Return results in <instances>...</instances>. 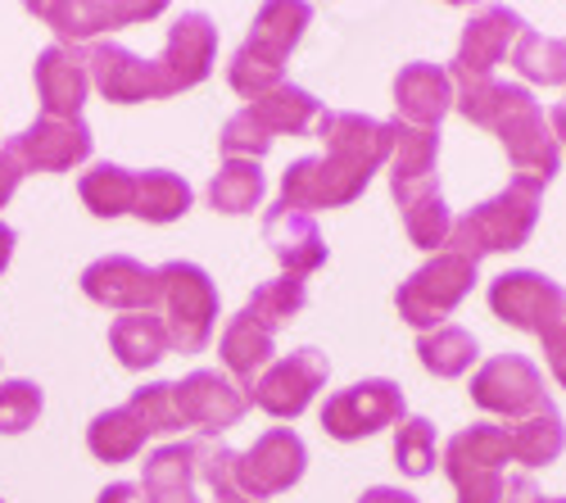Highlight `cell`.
Instances as JSON below:
<instances>
[{
    "label": "cell",
    "mask_w": 566,
    "mask_h": 503,
    "mask_svg": "<svg viewBox=\"0 0 566 503\" xmlns=\"http://www.w3.org/2000/svg\"><path fill=\"white\" fill-rule=\"evenodd\" d=\"M77 196L96 218H123L136 205V172L123 164H96L91 172H82Z\"/></svg>",
    "instance_id": "4dcf8cb0"
},
{
    "label": "cell",
    "mask_w": 566,
    "mask_h": 503,
    "mask_svg": "<svg viewBox=\"0 0 566 503\" xmlns=\"http://www.w3.org/2000/svg\"><path fill=\"white\" fill-rule=\"evenodd\" d=\"M408 404H403V390L386 377H367V381H354L349 390H336L332 399L322 404V431L332 440H363V436H376L395 422H403Z\"/></svg>",
    "instance_id": "ba28073f"
},
{
    "label": "cell",
    "mask_w": 566,
    "mask_h": 503,
    "mask_svg": "<svg viewBox=\"0 0 566 503\" xmlns=\"http://www.w3.org/2000/svg\"><path fill=\"white\" fill-rule=\"evenodd\" d=\"M209 503H254V499H245V494H231V499H209Z\"/></svg>",
    "instance_id": "c3c4849f"
},
{
    "label": "cell",
    "mask_w": 566,
    "mask_h": 503,
    "mask_svg": "<svg viewBox=\"0 0 566 503\" xmlns=\"http://www.w3.org/2000/svg\"><path fill=\"white\" fill-rule=\"evenodd\" d=\"M96 503H146V494H140V485H132V481H114L109 490H101Z\"/></svg>",
    "instance_id": "f6af8a7d"
},
{
    "label": "cell",
    "mask_w": 566,
    "mask_h": 503,
    "mask_svg": "<svg viewBox=\"0 0 566 503\" xmlns=\"http://www.w3.org/2000/svg\"><path fill=\"white\" fill-rule=\"evenodd\" d=\"M395 118L408 127L440 132V118L453 109V77L440 64H408L395 77Z\"/></svg>",
    "instance_id": "603a6c76"
},
{
    "label": "cell",
    "mask_w": 566,
    "mask_h": 503,
    "mask_svg": "<svg viewBox=\"0 0 566 503\" xmlns=\"http://www.w3.org/2000/svg\"><path fill=\"white\" fill-rule=\"evenodd\" d=\"M109 349L118 354L127 373H146L172 345H168V327L159 313H123L109 327Z\"/></svg>",
    "instance_id": "4316f807"
},
{
    "label": "cell",
    "mask_w": 566,
    "mask_h": 503,
    "mask_svg": "<svg viewBox=\"0 0 566 503\" xmlns=\"http://www.w3.org/2000/svg\"><path fill=\"white\" fill-rule=\"evenodd\" d=\"M172 404H177L181 427H196L205 436H218V431L235 427L250 408L245 390L235 386L227 373H213V368H196L191 377L172 381Z\"/></svg>",
    "instance_id": "5bb4252c"
},
{
    "label": "cell",
    "mask_w": 566,
    "mask_h": 503,
    "mask_svg": "<svg viewBox=\"0 0 566 503\" xmlns=\"http://www.w3.org/2000/svg\"><path fill=\"white\" fill-rule=\"evenodd\" d=\"M507 436H512V463H522V468H548L566 449V427H562V413L553 404L539 408V413L526 422H512Z\"/></svg>",
    "instance_id": "83f0119b"
},
{
    "label": "cell",
    "mask_w": 566,
    "mask_h": 503,
    "mask_svg": "<svg viewBox=\"0 0 566 503\" xmlns=\"http://www.w3.org/2000/svg\"><path fill=\"white\" fill-rule=\"evenodd\" d=\"M507 503H566V499H544V494H539V485H535L531 476H512Z\"/></svg>",
    "instance_id": "7bdbcfd3"
},
{
    "label": "cell",
    "mask_w": 566,
    "mask_h": 503,
    "mask_svg": "<svg viewBox=\"0 0 566 503\" xmlns=\"http://www.w3.org/2000/svg\"><path fill=\"white\" fill-rule=\"evenodd\" d=\"M308 23H313V6H304V0H272V6H263L250 23V36L241 41V51L227 64V82L235 96L259 101L286 82L281 73H286V60Z\"/></svg>",
    "instance_id": "7a4b0ae2"
},
{
    "label": "cell",
    "mask_w": 566,
    "mask_h": 503,
    "mask_svg": "<svg viewBox=\"0 0 566 503\" xmlns=\"http://www.w3.org/2000/svg\"><path fill=\"white\" fill-rule=\"evenodd\" d=\"M322 105L308 96L304 86L295 82H281L276 91H268V96L250 101L241 114H231L222 136H218V146L227 159H263L272 150L276 136H300L317 123Z\"/></svg>",
    "instance_id": "5b68a950"
},
{
    "label": "cell",
    "mask_w": 566,
    "mask_h": 503,
    "mask_svg": "<svg viewBox=\"0 0 566 503\" xmlns=\"http://www.w3.org/2000/svg\"><path fill=\"white\" fill-rule=\"evenodd\" d=\"M10 254H14V227L0 222V272L10 268Z\"/></svg>",
    "instance_id": "bcb514c9"
},
{
    "label": "cell",
    "mask_w": 566,
    "mask_h": 503,
    "mask_svg": "<svg viewBox=\"0 0 566 503\" xmlns=\"http://www.w3.org/2000/svg\"><path fill=\"white\" fill-rule=\"evenodd\" d=\"M19 181H23V164H19V159H14V150L6 146V150H0V209H6V205L14 200Z\"/></svg>",
    "instance_id": "b9f144b4"
},
{
    "label": "cell",
    "mask_w": 566,
    "mask_h": 503,
    "mask_svg": "<svg viewBox=\"0 0 566 503\" xmlns=\"http://www.w3.org/2000/svg\"><path fill=\"white\" fill-rule=\"evenodd\" d=\"M358 503H421V499L408 490H395V485H371V490H363Z\"/></svg>",
    "instance_id": "ee69618b"
},
{
    "label": "cell",
    "mask_w": 566,
    "mask_h": 503,
    "mask_svg": "<svg viewBox=\"0 0 566 503\" xmlns=\"http://www.w3.org/2000/svg\"><path fill=\"white\" fill-rule=\"evenodd\" d=\"M263 241L272 245L286 277H308V272H317L326 263V241L317 232L313 213H295L286 205H272L263 213Z\"/></svg>",
    "instance_id": "7402d4cb"
},
{
    "label": "cell",
    "mask_w": 566,
    "mask_h": 503,
    "mask_svg": "<svg viewBox=\"0 0 566 503\" xmlns=\"http://www.w3.org/2000/svg\"><path fill=\"white\" fill-rule=\"evenodd\" d=\"M308 468V449L291 427L263 431L245 453H235V485L245 499H272L281 490H291Z\"/></svg>",
    "instance_id": "7c38bea8"
},
{
    "label": "cell",
    "mask_w": 566,
    "mask_h": 503,
    "mask_svg": "<svg viewBox=\"0 0 566 503\" xmlns=\"http://www.w3.org/2000/svg\"><path fill=\"white\" fill-rule=\"evenodd\" d=\"M159 308H164V327L168 345L177 354H200L213 340L218 327V286L200 263L172 259L159 268Z\"/></svg>",
    "instance_id": "8992f818"
},
{
    "label": "cell",
    "mask_w": 566,
    "mask_h": 503,
    "mask_svg": "<svg viewBox=\"0 0 566 503\" xmlns=\"http://www.w3.org/2000/svg\"><path fill=\"white\" fill-rule=\"evenodd\" d=\"M317 136L326 142V155L295 159L286 172H281V200L276 205H286L295 213L354 205L367 191V181L390 164L395 118L381 123V118L349 114V109H322Z\"/></svg>",
    "instance_id": "6da1fadb"
},
{
    "label": "cell",
    "mask_w": 566,
    "mask_h": 503,
    "mask_svg": "<svg viewBox=\"0 0 566 503\" xmlns=\"http://www.w3.org/2000/svg\"><path fill=\"white\" fill-rule=\"evenodd\" d=\"M503 463H512V436L499 422H476L444 444V472L453 485L481 472H503Z\"/></svg>",
    "instance_id": "d4e9b609"
},
{
    "label": "cell",
    "mask_w": 566,
    "mask_h": 503,
    "mask_svg": "<svg viewBox=\"0 0 566 503\" xmlns=\"http://www.w3.org/2000/svg\"><path fill=\"white\" fill-rule=\"evenodd\" d=\"M82 60H86L91 86H96L109 105H140V101H164V96H172L168 82H164L159 60H140V55H132L127 45H118V41L86 45Z\"/></svg>",
    "instance_id": "8fae6325"
},
{
    "label": "cell",
    "mask_w": 566,
    "mask_h": 503,
    "mask_svg": "<svg viewBox=\"0 0 566 503\" xmlns=\"http://www.w3.org/2000/svg\"><path fill=\"white\" fill-rule=\"evenodd\" d=\"M304 304H308V286H304V277H286V272H281V277L263 282V286L250 295L245 313L254 317V323H259L268 336H276Z\"/></svg>",
    "instance_id": "d590c367"
},
{
    "label": "cell",
    "mask_w": 566,
    "mask_h": 503,
    "mask_svg": "<svg viewBox=\"0 0 566 503\" xmlns=\"http://www.w3.org/2000/svg\"><path fill=\"white\" fill-rule=\"evenodd\" d=\"M86 300L123 313H155L159 308V268H146L127 254H105L82 272Z\"/></svg>",
    "instance_id": "ac0fdd59"
},
{
    "label": "cell",
    "mask_w": 566,
    "mask_h": 503,
    "mask_svg": "<svg viewBox=\"0 0 566 503\" xmlns=\"http://www.w3.org/2000/svg\"><path fill=\"white\" fill-rule=\"evenodd\" d=\"M395 463L408 476H427L436 468V427L427 418H403L395 436Z\"/></svg>",
    "instance_id": "74e56055"
},
{
    "label": "cell",
    "mask_w": 566,
    "mask_h": 503,
    "mask_svg": "<svg viewBox=\"0 0 566 503\" xmlns=\"http://www.w3.org/2000/svg\"><path fill=\"white\" fill-rule=\"evenodd\" d=\"M36 96H41V114L45 118H82L86 91H91V73L77 45H45L36 55Z\"/></svg>",
    "instance_id": "ffe728a7"
},
{
    "label": "cell",
    "mask_w": 566,
    "mask_h": 503,
    "mask_svg": "<svg viewBox=\"0 0 566 503\" xmlns=\"http://www.w3.org/2000/svg\"><path fill=\"white\" fill-rule=\"evenodd\" d=\"M28 14L51 23L60 32V45H82L101 32L159 19L164 6L159 0H150V6H136V0H73V6H55V0H45V6H28Z\"/></svg>",
    "instance_id": "2e32d148"
},
{
    "label": "cell",
    "mask_w": 566,
    "mask_h": 503,
    "mask_svg": "<svg viewBox=\"0 0 566 503\" xmlns=\"http://www.w3.org/2000/svg\"><path fill=\"white\" fill-rule=\"evenodd\" d=\"M494 132H499V142H503L516 177L535 181V187H548V181L557 177L562 146H557V136H553V127H548V118H544V109H539L535 96L516 105Z\"/></svg>",
    "instance_id": "9a60e30c"
},
{
    "label": "cell",
    "mask_w": 566,
    "mask_h": 503,
    "mask_svg": "<svg viewBox=\"0 0 566 503\" xmlns=\"http://www.w3.org/2000/svg\"><path fill=\"white\" fill-rule=\"evenodd\" d=\"M91 146L96 142H91V127L82 118H45V114L10 142L23 172H69L91 159Z\"/></svg>",
    "instance_id": "e0dca14e"
},
{
    "label": "cell",
    "mask_w": 566,
    "mask_h": 503,
    "mask_svg": "<svg viewBox=\"0 0 566 503\" xmlns=\"http://www.w3.org/2000/svg\"><path fill=\"white\" fill-rule=\"evenodd\" d=\"M490 308L499 323L544 340L548 373L557 386H566V286H557L544 272L516 268L490 282Z\"/></svg>",
    "instance_id": "3957f363"
},
{
    "label": "cell",
    "mask_w": 566,
    "mask_h": 503,
    "mask_svg": "<svg viewBox=\"0 0 566 503\" xmlns=\"http://www.w3.org/2000/svg\"><path fill=\"white\" fill-rule=\"evenodd\" d=\"M127 408H132V418H136L140 427H146L150 436L181 431L177 404H172V381H155V386H140V390H132Z\"/></svg>",
    "instance_id": "f35d334b"
},
{
    "label": "cell",
    "mask_w": 566,
    "mask_h": 503,
    "mask_svg": "<svg viewBox=\"0 0 566 503\" xmlns=\"http://www.w3.org/2000/svg\"><path fill=\"white\" fill-rule=\"evenodd\" d=\"M222 368H227V377L241 386V390H250L268 368H272V354H276V340L254 323V317L241 308L227 323V332H222Z\"/></svg>",
    "instance_id": "484cf974"
},
{
    "label": "cell",
    "mask_w": 566,
    "mask_h": 503,
    "mask_svg": "<svg viewBox=\"0 0 566 503\" xmlns=\"http://www.w3.org/2000/svg\"><path fill=\"white\" fill-rule=\"evenodd\" d=\"M326 377H332L326 354L304 345V349H295L286 358H272V368L245 390V399L254 408H263L268 418H300L304 408L313 404V395L326 386Z\"/></svg>",
    "instance_id": "30bf717a"
},
{
    "label": "cell",
    "mask_w": 566,
    "mask_h": 503,
    "mask_svg": "<svg viewBox=\"0 0 566 503\" xmlns=\"http://www.w3.org/2000/svg\"><path fill=\"white\" fill-rule=\"evenodd\" d=\"M213 60H218V28L209 23V14H181L168 28V45L159 55L168 91L177 96V91L200 86L213 73Z\"/></svg>",
    "instance_id": "d6986e66"
},
{
    "label": "cell",
    "mask_w": 566,
    "mask_h": 503,
    "mask_svg": "<svg viewBox=\"0 0 566 503\" xmlns=\"http://www.w3.org/2000/svg\"><path fill=\"white\" fill-rule=\"evenodd\" d=\"M548 127H553V136H557V142H566V96L553 105V114H548Z\"/></svg>",
    "instance_id": "7dc6e473"
},
{
    "label": "cell",
    "mask_w": 566,
    "mask_h": 503,
    "mask_svg": "<svg viewBox=\"0 0 566 503\" xmlns=\"http://www.w3.org/2000/svg\"><path fill=\"white\" fill-rule=\"evenodd\" d=\"M512 64L526 82L539 86H566V41L562 36H544V32H522L512 45Z\"/></svg>",
    "instance_id": "e575fe53"
},
{
    "label": "cell",
    "mask_w": 566,
    "mask_h": 503,
    "mask_svg": "<svg viewBox=\"0 0 566 503\" xmlns=\"http://www.w3.org/2000/svg\"><path fill=\"white\" fill-rule=\"evenodd\" d=\"M417 358H421V368H427L431 377H462L471 363H476V336L444 323L436 332H421L417 336Z\"/></svg>",
    "instance_id": "d6a6232c"
},
{
    "label": "cell",
    "mask_w": 566,
    "mask_h": 503,
    "mask_svg": "<svg viewBox=\"0 0 566 503\" xmlns=\"http://www.w3.org/2000/svg\"><path fill=\"white\" fill-rule=\"evenodd\" d=\"M526 32L522 14L516 10H503V6H490L481 14H471L467 28H462V41H458V55H453V69L449 77L458 86H471V82H490L494 69L503 64L507 45Z\"/></svg>",
    "instance_id": "4fadbf2b"
},
{
    "label": "cell",
    "mask_w": 566,
    "mask_h": 503,
    "mask_svg": "<svg viewBox=\"0 0 566 503\" xmlns=\"http://www.w3.org/2000/svg\"><path fill=\"white\" fill-rule=\"evenodd\" d=\"M0 503H6V499H0Z\"/></svg>",
    "instance_id": "681fc988"
},
{
    "label": "cell",
    "mask_w": 566,
    "mask_h": 503,
    "mask_svg": "<svg viewBox=\"0 0 566 503\" xmlns=\"http://www.w3.org/2000/svg\"><path fill=\"white\" fill-rule=\"evenodd\" d=\"M539 200H544V187H535L526 177H512L494 200L453 218L444 250H453L471 263H481L485 254H499V250H522L539 222Z\"/></svg>",
    "instance_id": "277c9868"
},
{
    "label": "cell",
    "mask_w": 566,
    "mask_h": 503,
    "mask_svg": "<svg viewBox=\"0 0 566 503\" xmlns=\"http://www.w3.org/2000/svg\"><path fill=\"white\" fill-rule=\"evenodd\" d=\"M140 494H146V503H205L200 499V440L155 449L146 459Z\"/></svg>",
    "instance_id": "cb8c5ba5"
},
{
    "label": "cell",
    "mask_w": 566,
    "mask_h": 503,
    "mask_svg": "<svg viewBox=\"0 0 566 503\" xmlns=\"http://www.w3.org/2000/svg\"><path fill=\"white\" fill-rule=\"evenodd\" d=\"M191 187L177 177V172H168V168H150V172H136V205H132V213L140 218V222H177L186 209H191Z\"/></svg>",
    "instance_id": "f546056e"
},
{
    "label": "cell",
    "mask_w": 566,
    "mask_h": 503,
    "mask_svg": "<svg viewBox=\"0 0 566 503\" xmlns=\"http://www.w3.org/2000/svg\"><path fill=\"white\" fill-rule=\"evenodd\" d=\"M436 164H440V132L431 127H408L395 118V150H390V191L403 205H412L417 196L440 191L436 181Z\"/></svg>",
    "instance_id": "44dd1931"
},
{
    "label": "cell",
    "mask_w": 566,
    "mask_h": 503,
    "mask_svg": "<svg viewBox=\"0 0 566 503\" xmlns=\"http://www.w3.org/2000/svg\"><path fill=\"white\" fill-rule=\"evenodd\" d=\"M263 200V168L254 159H227L209 181V205L218 213H254Z\"/></svg>",
    "instance_id": "836d02e7"
},
{
    "label": "cell",
    "mask_w": 566,
    "mask_h": 503,
    "mask_svg": "<svg viewBox=\"0 0 566 503\" xmlns=\"http://www.w3.org/2000/svg\"><path fill=\"white\" fill-rule=\"evenodd\" d=\"M403 232L417 250L440 254L449 245V232H453V213H449L444 196L431 191V196H417L412 205H403Z\"/></svg>",
    "instance_id": "8d00e7d4"
},
{
    "label": "cell",
    "mask_w": 566,
    "mask_h": 503,
    "mask_svg": "<svg viewBox=\"0 0 566 503\" xmlns=\"http://www.w3.org/2000/svg\"><path fill=\"white\" fill-rule=\"evenodd\" d=\"M146 427L132 418V408H105V413L91 418L86 427V449L96 453L101 463H132L140 449H146Z\"/></svg>",
    "instance_id": "f1b7e54d"
},
{
    "label": "cell",
    "mask_w": 566,
    "mask_h": 503,
    "mask_svg": "<svg viewBox=\"0 0 566 503\" xmlns=\"http://www.w3.org/2000/svg\"><path fill=\"white\" fill-rule=\"evenodd\" d=\"M471 286H476V263L453 254V250H440L399 286L395 304H399V317L408 327L436 332V327H444V317L471 295Z\"/></svg>",
    "instance_id": "52a82bcc"
},
{
    "label": "cell",
    "mask_w": 566,
    "mask_h": 503,
    "mask_svg": "<svg viewBox=\"0 0 566 503\" xmlns=\"http://www.w3.org/2000/svg\"><path fill=\"white\" fill-rule=\"evenodd\" d=\"M41 386L36 381H0V436H19L41 418Z\"/></svg>",
    "instance_id": "ab89813d"
},
{
    "label": "cell",
    "mask_w": 566,
    "mask_h": 503,
    "mask_svg": "<svg viewBox=\"0 0 566 503\" xmlns=\"http://www.w3.org/2000/svg\"><path fill=\"white\" fill-rule=\"evenodd\" d=\"M507 490H512V476L481 472V476L458 481V503H507Z\"/></svg>",
    "instance_id": "60d3db41"
},
{
    "label": "cell",
    "mask_w": 566,
    "mask_h": 503,
    "mask_svg": "<svg viewBox=\"0 0 566 503\" xmlns=\"http://www.w3.org/2000/svg\"><path fill=\"white\" fill-rule=\"evenodd\" d=\"M522 101H531V91L522 86V82H499V77H490V82H471V86H462L458 96H453V109L467 118V123H476V127H499L516 105Z\"/></svg>",
    "instance_id": "1f68e13d"
},
{
    "label": "cell",
    "mask_w": 566,
    "mask_h": 503,
    "mask_svg": "<svg viewBox=\"0 0 566 503\" xmlns=\"http://www.w3.org/2000/svg\"><path fill=\"white\" fill-rule=\"evenodd\" d=\"M471 404L485 408V413L526 422L539 413V408H548L544 373L526 354H499V358L481 363V373L471 377Z\"/></svg>",
    "instance_id": "9c48e42d"
}]
</instances>
